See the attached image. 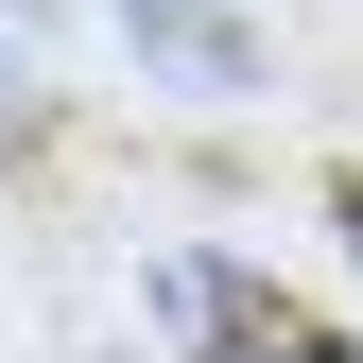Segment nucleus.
<instances>
[{"label":"nucleus","instance_id":"nucleus-2","mask_svg":"<svg viewBox=\"0 0 363 363\" xmlns=\"http://www.w3.org/2000/svg\"><path fill=\"white\" fill-rule=\"evenodd\" d=\"M121 35H139L156 69H191V86H259V35H242V0H104Z\"/></svg>","mask_w":363,"mask_h":363},{"label":"nucleus","instance_id":"nucleus-1","mask_svg":"<svg viewBox=\"0 0 363 363\" xmlns=\"http://www.w3.org/2000/svg\"><path fill=\"white\" fill-rule=\"evenodd\" d=\"M156 311H173L208 363H346V346L311 329L277 277H242V259H208V242H191V259H156Z\"/></svg>","mask_w":363,"mask_h":363},{"label":"nucleus","instance_id":"nucleus-3","mask_svg":"<svg viewBox=\"0 0 363 363\" xmlns=\"http://www.w3.org/2000/svg\"><path fill=\"white\" fill-rule=\"evenodd\" d=\"M35 139V52H18V18H0V156Z\"/></svg>","mask_w":363,"mask_h":363},{"label":"nucleus","instance_id":"nucleus-4","mask_svg":"<svg viewBox=\"0 0 363 363\" xmlns=\"http://www.w3.org/2000/svg\"><path fill=\"white\" fill-rule=\"evenodd\" d=\"M346 259H363V191H346Z\"/></svg>","mask_w":363,"mask_h":363}]
</instances>
